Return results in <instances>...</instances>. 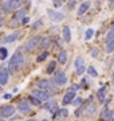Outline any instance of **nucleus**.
<instances>
[{
    "label": "nucleus",
    "mask_w": 114,
    "mask_h": 121,
    "mask_svg": "<svg viewBox=\"0 0 114 121\" xmlns=\"http://www.w3.org/2000/svg\"><path fill=\"white\" fill-rule=\"evenodd\" d=\"M1 89H3V86H1V85H0V91H1Z\"/></svg>",
    "instance_id": "44"
},
{
    "label": "nucleus",
    "mask_w": 114,
    "mask_h": 121,
    "mask_svg": "<svg viewBox=\"0 0 114 121\" xmlns=\"http://www.w3.org/2000/svg\"><path fill=\"white\" fill-rule=\"evenodd\" d=\"M40 46H42L43 48H46V50H47V48L51 46V38H48V36H46V38H42Z\"/></svg>",
    "instance_id": "21"
},
{
    "label": "nucleus",
    "mask_w": 114,
    "mask_h": 121,
    "mask_svg": "<svg viewBox=\"0 0 114 121\" xmlns=\"http://www.w3.org/2000/svg\"><path fill=\"white\" fill-rule=\"evenodd\" d=\"M55 67H57V62H55V60H51V62L48 63V66L46 67V73L47 74L54 73V71H55Z\"/></svg>",
    "instance_id": "22"
},
{
    "label": "nucleus",
    "mask_w": 114,
    "mask_h": 121,
    "mask_svg": "<svg viewBox=\"0 0 114 121\" xmlns=\"http://www.w3.org/2000/svg\"><path fill=\"white\" fill-rule=\"evenodd\" d=\"M28 102H30L31 105H36V106H38V105H40V102H42V101H40V99H38L36 97H34V95H30Z\"/></svg>",
    "instance_id": "24"
},
{
    "label": "nucleus",
    "mask_w": 114,
    "mask_h": 121,
    "mask_svg": "<svg viewBox=\"0 0 114 121\" xmlns=\"http://www.w3.org/2000/svg\"><path fill=\"white\" fill-rule=\"evenodd\" d=\"M54 5L58 8V7H61V5H62V1H61V0H54Z\"/></svg>",
    "instance_id": "37"
},
{
    "label": "nucleus",
    "mask_w": 114,
    "mask_h": 121,
    "mask_svg": "<svg viewBox=\"0 0 114 121\" xmlns=\"http://www.w3.org/2000/svg\"><path fill=\"white\" fill-rule=\"evenodd\" d=\"M24 17H26V12H24V9H19V11H16L13 19H15V20H20V19H24Z\"/></svg>",
    "instance_id": "23"
},
{
    "label": "nucleus",
    "mask_w": 114,
    "mask_h": 121,
    "mask_svg": "<svg viewBox=\"0 0 114 121\" xmlns=\"http://www.w3.org/2000/svg\"><path fill=\"white\" fill-rule=\"evenodd\" d=\"M18 110L23 114H27V113L31 112V108H30V102L27 101V99H23L18 104Z\"/></svg>",
    "instance_id": "10"
},
{
    "label": "nucleus",
    "mask_w": 114,
    "mask_h": 121,
    "mask_svg": "<svg viewBox=\"0 0 114 121\" xmlns=\"http://www.w3.org/2000/svg\"><path fill=\"white\" fill-rule=\"evenodd\" d=\"M85 66H81V67H77V74H78V75H82V74L85 73Z\"/></svg>",
    "instance_id": "34"
},
{
    "label": "nucleus",
    "mask_w": 114,
    "mask_h": 121,
    "mask_svg": "<svg viewBox=\"0 0 114 121\" xmlns=\"http://www.w3.org/2000/svg\"><path fill=\"white\" fill-rule=\"evenodd\" d=\"M58 60H59V63H62V65H65L67 62V51L66 50L59 51V54H58Z\"/></svg>",
    "instance_id": "17"
},
{
    "label": "nucleus",
    "mask_w": 114,
    "mask_h": 121,
    "mask_svg": "<svg viewBox=\"0 0 114 121\" xmlns=\"http://www.w3.org/2000/svg\"><path fill=\"white\" fill-rule=\"evenodd\" d=\"M47 15L54 22H62L65 19V15L62 12H59V11H55V9H47Z\"/></svg>",
    "instance_id": "9"
},
{
    "label": "nucleus",
    "mask_w": 114,
    "mask_h": 121,
    "mask_svg": "<svg viewBox=\"0 0 114 121\" xmlns=\"http://www.w3.org/2000/svg\"><path fill=\"white\" fill-rule=\"evenodd\" d=\"M58 105L57 101H54V99H50V101H47L46 104L43 105V109H46V110H51V109H54L55 106Z\"/></svg>",
    "instance_id": "18"
},
{
    "label": "nucleus",
    "mask_w": 114,
    "mask_h": 121,
    "mask_svg": "<svg viewBox=\"0 0 114 121\" xmlns=\"http://www.w3.org/2000/svg\"><path fill=\"white\" fill-rule=\"evenodd\" d=\"M32 95L36 97L40 101H50L51 99V93H48L46 90H42V89H35V90H32Z\"/></svg>",
    "instance_id": "4"
},
{
    "label": "nucleus",
    "mask_w": 114,
    "mask_h": 121,
    "mask_svg": "<svg viewBox=\"0 0 114 121\" xmlns=\"http://www.w3.org/2000/svg\"><path fill=\"white\" fill-rule=\"evenodd\" d=\"M63 39H65V42H70L71 40V30L69 26H65L63 27Z\"/></svg>",
    "instance_id": "15"
},
{
    "label": "nucleus",
    "mask_w": 114,
    "mask_h": 121,
    "mask_svg": "<svg viewBox=\"0 0 114 121\" xmlns=\"http://www.w3.org/2000/svg\"><path fill=\"white\" fill-rule=\"evenodd\" d=\"M0 121H5V118H3V117H0Z\"/></svg>",
    "instance_id": "42"
},
{
    "label": "nucleus",
    "mask_w": 114,
    "mask_h": 121,
    "mask_svg": "<svg viewBox=\"0 0 114 121\" xmlns=\"http://www.w3.org/2000/svg\"><path fill=\"white\" fill-rule=\"evenodd\" d=\"M28 22H30V17H28V16H26V17H24V19L22 20V24H27Z\"/></svg>",
    "instance_id": "38"
},
{
    "label": "nucleus",
    "mask_w": 114,
    "mask_h": 121,
    "mask_svg": "<svg viewBox=\"0 0 114 121\" xmlns=\"http://www.w3.org/2000/svg\"><path fill=\"white\" fill-rule=\"evenodd\" d=\"M106 91H107V87H106V86L101 87V89L98 90V94H97V95H98V98H99V101H101V102H103V101H105Z\"/></svg>",
    "instance_id": "20"
},
{
    "label": "nucleus",
    "mask_w": 114,
    "mask_h": 121,
    "mask_svg": "<svg viewBox=\"0 0 114 121\" xmlns=\"http://www.w3.org/2000/svg\"><path fill=\"white\" fill-rule=\"evenodd\" d=\"M81 66H83V58L78 56V58L75 59V67H81Z\"/></svg>",
    "instance_id": "31"
},
{
    "label": "nucleus",
    "mask_w": 114,
    "mask_h": 121,
    "mask_svg": "<svg viewBox=\"0 0 114 121\" xmlns=\"http://www.w3.org/2000/svg\"><path fill=\"white\" fill-rule=\"evenodd\" d=\"M82 102H83V99L81 98V97H75L74 101L71 102V105H74V106H79V105L82 104Z\"/></svg>",
    "instance_id": "29"
},
{
    "label": "nucleus",
    "mask_w": 114,
    "mask_h": 121,
    "mask_svg": "<svg viewBox=\"0 0 114 121\" xmlns=\"http://www.w3.org/2000/svg\"><path fill=\"white\" fill-rule=\"evenodd\" d=\"M40 42H42V38H40V36H34V38L28 39V40L26 42L24 48H26L27 51H32V50H35V48L39 46Z\"/></svg>",
    "instance_id": "3"
},
{
    "label": "nucleus",
    "mask_w": 114,
    "mask_h": 121,
    "mask_svg": "<svg viewBox=\"0 0 114 121\" xmlns=\"http://www.w3.org/2000/svg\"><path fill=\"white\" fill-rule=\"evenodd\" d=\"M113 50H114V42H111V43H107V44H106V52H107V54L113 52Z\"/></svg>",
    "instance_id": "30"
},
{
    "label": "nucleus",
    "mask_w": 114,
    "mask_h": 121,
    "mask_svg": "<svg viewBox=\"0 0 114 121\" xmlns=\"http://www.w3.org/2000/svg\"><path fill=\"white\" fill-rule=\"evenodd\" d=\"M3 24H4V20H3V19H1V17H0V28H1V27H3Z\"/></svg>",
    "instance_id": "40"
},
{
    "label": "nucleus",
    "mask_w": 114,
    "mask_h": 121,
    "mask_svg": "<svg viewBox=\"0 0 114 121\" xmlns=\"http://www.w3.org/2000/svg\"><path fill=\"white\" fill-rule=\"evenodd\" d=\"M7 55H8L7 48H5V47H0V58H1V59H5Z\"/></svg>",
    "instance_id": "25"
},
{
    "label": "nucleus",
    "mask_w": 114,
    "mask_h": 121,
    "mask_svg": "<svg viewBox=\"0 0 114 121\" xmlns=\"http://www.w3.org/2000/svg\"><path fill=\"white\" fill-rule=\"evenodd\" d=\"M53 82H55L58 86H63V85L67 82V77H66V74H65V71H62V70L57 71L55 75H54Z\"/></svg>",
    "instance_id": "7"
},
{
    "label": "nucleus",
    "mask_w": 114,
    "mask_h": 121,
    "mask_svg": "<svg viewBox=\"0 0 114 121\" xmlns=\"http://www.w3.org/2000/svg\"><path fill=\"white\" fill-rule=\"evenodd\" d=\"M81 113L83 114L85 117H90V116H94L97 113V105L90 102V104H86L83 108L81 109Z\"/></svg>",
    "instance_id": "5"
},
{
    "label": "nucleus",
    "mask_w": 114,
    "mask_h": 121,
    "mask_svg": "<svg viewBox=\"0 0 114 121\" xmlns=\"http://www.w3.org/2000/svg\"><path fill=\"white\" fill-rule=\"evenodd\" d=\"M67 114H69V112H67L66 108H63V109H61V110H59V116H61V117H66Z\"/></svg>",
    "instance_id": "33"
},
{
    "label": "nucleus",
    "mask_w": 114,
    "mask_h": 121,
    "mask_svg": "<svg viewBox=\"0 0 114 121\" xmlns=\"http://www.w3.org/2000/svg\"><path fill=\"white\" fill-rule=\"evenodd\" d=\"M1 69H3V67H1V65H0V71H1Z\"/></svg>",
    "instance_id": "45"
},
{
    "label": "nucleus",
    "mask_w": 114,
    "mask_h": 121,
    "mask_svg": "<svg viewBox=\"0 0 114 121\" xmlns=\"http://www.w3.org/2000/svg\"><path fill=\"white\" fill-rule=\"evenodd\" d=\"M93 35H94V30H93V28H87V31H86V36H85V39H86V40H90V39L93 38Z\"/></svg>",
    "instance_id": "27"
},
{
    "label": "nucleus",
    "mask_w": 114,
    "mask_h": 121,
    "mask_svg": "<svg viewBox=\"0 0 114 121\" xmlns=\"http://www.w3.org/2000/svg\"><path fill=\"white\" fill-rule=\"evenodd\" d=\"M27 121H36V120H34V118H31V120H27Z\"/></svg>",
    "instance_id": "43"
},
{
    "label": "nucleus",
    "mask_w": 114,
    "mask_h": 121,
    "mask_svg": "<svg viewBox=\"0 0 114 121\" xmlns=\"http://www.w3.org/2000/svg\"><path fill=\"white\" fill-rule=\"evenodd\" d=\"M79 1H82V0H79Z\"/></svg>",
    "instance_id": "48"
},
{
    "label": "nucleus",
    "mask_w": 114,
    "mask_h": 121,
    "mask_svg": "<svg viewBox=\"0 0 114 121\" xmlns=\"http://www.w3.org/2000/svg\"><path fill=\"white\" fill-rule=\"evenodd\" d=\"M23 63H24V56H23V54L20 51H16L12 56H11V59H9V62H8L9 74L16 73V71L23 66Z\"/></svg>",
    "instance_id": "1"
},
{
    "label": "nucleus",
    "mask_w": 114,
    "mask_h": 121,
    "mask_svg": "<svg viewBox=\"0 0 114 121\" xmlns=\"http://www.w3.org/2000/svg\"><path fill=\"white\" fill-rule=\"evenodd\" d=\"M22 7V0H8V1H5V4L3 5V8L1 11L4 13H9L12 12V11H16Z\"/></svg>",
    "instance_id": "2"
},
{
    "label": "nucleus",
    "mask_w": 114,
    "mask_h": 121,
    "mask_svg": "<svg viewBox=\"0 0 114 121\" xmlns=\"http://www.w3.org/2000/svg\"><path fill=\"white\" fill-rule=\"evenodd\" d=\"M87 73L91 75V77H98V73H97V70L93 67V66H90V67H87Z\"/></svg>",
    "instance_id": "28"
},
{
    "label": "nucleus",
    "mask_w": 114,
    "mask_h": 121,
    "mask_svg": "<svg viewBox=\"0 0 114 121\" xmlns=\"http://www.w3.org/2000/svg\"><path fill=\"white\" fill-rule=\"evenodd\" d=\"M99 118H101V121H111L114 118V110L105 106L99 113Z\"/></svg>",
    "instance_id": "8"
},
{
    "label": "nucleus",
    "mask_w": 114,
    "mask_h": 121,
    "mask_svg": "<svg viewBox=\"0 0 114 121\" xmlns=\"http://www.w3.org/2000/svg\"><path fill=\"white\" fill-rule=\"evenodd\" d=\"M90 8V3L89 1H85V3H82L81 4V7L78 8V11H77V13H78V16H81V15H83L87 9Z\"/></svg>",
    "instance_id": "14"
},
{
    "label": "nucleus",
    "mask_w": 114,
    "mask_h": 121,
    "mask_svg": "<svg viewBox=\"0 0 114 121\" xmlns=\"http://www.w3.org/2000/svg\"><path fill=\"white\" fill-rule=\"evenodd\" d=\"M67 5H69V8H70V9L75 8V0H70V1L67 3Z\"/></svg>",
    "instance_id": "36"
},
{
    "label": "nucleus",
    "mask_w": 114,
    "mask_h": 121,
    "mask_svg": "<svg viewBox=\"0 0 114 121\" xmlns=\"http://www.w3.org/2000/svg\"><path fill=\"white\" fill-rule=\"evenodd\" d=\"M11 97H12V94H4V95H3V98H4V99H9Z\"/></svg>",
    "instance_id": "39"
},
{
    "label": "nucleus",
    "mask_w": 114,
    "mask_h": 121,
    "mask_svg": "<svg viewBox=\"0 0 114 121\" xmlns=\"http://www.w3.org/2000/svg\"><path fill=\"white\" fill-rule=\"evenodd\" d=\"M111 81H113V85H114V73H113V78H111Z\"/></svg>",
    "instance_id": "41"
},
{
    "label": "nucleus",
    "mask_w": 114,
    "mask_h": 121,
    "mask_svg": "<svg viewBox=\"0 0 114 121\" xmlns=\"http://www.w3.org/2000/svg\"><path fill=\"white\" fill-rule=\"evenodd\" d=\"M98 54H99V50H98L97 47H94V48L91 50V56H94V58H97V56H98Z\"/></svg>",
    "instance_id": "35"
},
{
    "label": "nucleus",
    "mask_w": 114,
    "mask_h": 121,
    "mask_svg": "<svg viewBox=\"0 0 114 121\" xmlns=\"http://www.w3.org/2000/svg\"><path fill=\"white\" fill-rule=\"evenodd\" d=\"M8 78H9L8 67H3L1 71H0V85H1V86H4L5 83L8 82Z\"/></svg>",
    "instance_id": "12"
},
{
    "label": "nucleus",
    "mask_w": 114,
    "mask_h": 121,
    "mask_svg": "<svg viewBox=\"0 0 114 121\" xmlns=\"http://www.w3.org/2000/svg\"><path fill=\"white\" fill-rule=\"evenodd\" d=\"M105 42H106V44L114 42V26L109 30V32H107V35H106V40Z\"/></svg>",
    "instance_id": "19"
},
{
    "label": "nucleus",
    "mask_w": 114,
    "mask_h": 121,
    "mask_svg": "<svg viewBox=\"0 0 114 121\" xmlns=\"http://www.w3.org/2000/svg\"><path fill=\"white\" fill-rule=\"evenodd\" d=\"M15 110H16V109H15V106H12V105H4V106L0 108V117L8 118V117L15 114Z\"/></svg>",
    "instance_id": "6"
},
{
    "label": "nucleus",
    "mask_w": 114,
    "mask_h": 121,
    "mask_svg": "<svg viewBox=\"0 0 114 121\" xmlns=\"http://www.w3.org/2000/svg\"><path fill=\"white\" fill-rule=\"evenodd\" d=\"M1 1H3V0H0V3H1Z\"/></svg>",
    "instance_id": "46"
},
{
    "label": "nucleus",
    "mask_w": 114,
    "mask_h": 121,
    "mask_svg": "<svg viewBox=\"0 0 114 121\" xmlns=\"http://www.w3.org/2000/svg\"><path fill=\"white\" fill-rule=\"evenodd\" d=\"M43 26V22L42 20H39V22H35L34 24H32V30H38L39 27H42Z\"/></svg>",
    "instance_id": "32"
},
{
    "label": "nucleus",
    "mask_w": 114,
    "mask_h": 121,
    "mask_svg": "<svg viewBox=\"0 0 114 121\" xmlns=\"http://www.w3.org/2000/svg\"><path fill=\"white\" fill-rule=\"evenodd\" d=\"M74 98H75V91L74 90H69L66 94H65L63 99H62V105H63V106H67L69 104H71V102L74 101Z\"/></svg>",
    "instance_id": "11"
},
{
    "label": "nucleus",
    "mask_w": 114,
    "mask_h": 121,
    "mask_svg": "<svg viewBox=\"0 0 114 121\" xmlns=\"http://www.w3.org/2000/svg\"><path fill=\"white\" fill-rule=\"evenodd\" d=\"M50 86H51V82H50V81H47V79H40V81H38V87H39V89H42V90L50 89Z\"/></svg>",
    "instance_id": "16"
},
{
    "label": "nucleus",
    "mask_w": 114,
    "mask_h": 121,
    "mask_svg": "<svg viewBox=\"0 0 114 121\" xmlns=\"http://www.w3.org/2000/svg\"><path fill=\"white\" fill-rule=\"evenodd\" d=\"M47 56H48V51H44V52H42L40 55H38V58H36V60H38V62H43V60L46 59Z\"/></svg>",
    "instance_id": "26"
},
{
    "label": "nucleus",
    "mask_w": 114,
    "mask_h": 121,
    "mask_svg": "<svg viewBox=\"0 0 114 121\" xmlns=\"http://www.w3.org/2000/svg\"><path fill=\"white\" fill-rule=\"evenodd\" d=\"M111 121H114V118H113V120H111Z\"/></svg>",
    "instance_id": "47"
},
{
    "label": "nucleus",
    "mask_w": 114,
    "mask_h": 121,
    "mask_svg": "<svg viewBox=\"0 0 114 121\" xmlns=\"http://www.w3.org/2000/svg\"><path fill=\"white\" fill-rule=\"evenodd\" d=\"M19 38V32H13V34H9L7 36H4L3 39V43H12L13 40H16Z\"/></svg>",
    "instance_id": "13"
}]
</instances>
